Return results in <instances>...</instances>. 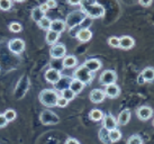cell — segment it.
<instances>
[{
  "label": "cell",
  "mask_w": 154,
  "mask_h": 144,
  "mask_svg": "<svg viewBox=\"0 0 154 144\" xmlns=\"http://www.w3.org/2000/svg\"><path fill=\"white\" fill-rule=\"evenodd\" d=\"M61 96H62L63 98H65L66 100H69V102H71V100H73V99L75 98V96H77V95L73 92L70 88H66V89H64V90H62V91H61Z\"/></svg>",
  "instance_id": "f1b7e54d"
},
{
  "label": "cell",
  "mask_w": 154,
  "mask_h": 144,
  "mask_svg": "<svg viewBox=\"0 0 154 144\" xmlns=\"http://www.w3.org/2000/svg\"><path fill=\"white\" fill-rule=\"evenodd\" d=\"M62 65L63 69H72L78 65V59L74 55H65L62 59Z\"/></svg>",
  "instance_id": "ffe728a7"
},
{
  "label": "cell",
  "mask_w": 154,
  "mask_h": 144,
  "mask_svg": "<svg viewBox=\"0 0 154 144\" xmlns=\"http://www.w3.org/2000/svg\"><path fill=\"white\" fill-rule=\"evenodd\" d=\"M79 30H80V27H79V26H75V27H73V28H71V30H69L68 32L71 37H75L78 34V32H79Z\"/></svg>",
  "instance_id": "74e56055"
},
{
  "label": "cell",
  "mask_w": 154,
  "mask_h": 144,
  "mask_svg": "<svg viewBox=\"0 0 154 144\" xmlns=\"http://www.w3.org/2000/svg\"><path fill=\"white\" fill-rule=\"evenodd\" d=\"M80 6H81L80 9H81L82 11L86 14L87 16L94 18V19H96V18H101L105 15V8H103V6L97 4V2L89 4V5L81 4Z\"/></svg>",
  "instance_id": "3957f363"
},
{
  "label": "cell",
  "mask_w": 154,
  "mask_h": 144,
  "mask_svg": "<svg viewBox=\"0 0 154 144\" xmlns=\"http://www.w3.org/2000/svg\"><path fill=\"white\" fill-rule=\"evenodd\" d=\"M66 55V47L63 43H56L51 46L50 50V56L52 60H60L63 59Z\"/></svg>",
  "instance_id": "52a82bcc"
},
{
  "label": "cell",
  "mask_w": 154,
  "mask_h": 144,
  "mask_svg": "<svg viewBox=\"0 0 154 144\" xmlns=\"http://www.w3.org/2000/svg\"><path fill=\"white\" fill-rule=\"evenodd\" d=\"M108 45L114 49H119V37L117 36H111L108 38Z\"/></svg>",
  "instance_id": "e575fe53"
},
{
  "label": "cell",
  "mask_w": 154,
  "mask_h": 144,
  "mask_svg": "<svg viewBox=\"0 0 154 144\" xmlns=\"http://www.w3.org/2000/svg\"><path fill=\"white\" fill-rule=\"evenodd\" d=\"M8 49L14 54H22L25 51V42L22 38H13L8 42Z\"/></svg>",
  "instance_id": "ba28073f"
},
{
  "label": "cell",
  "mask_w": 154,
  "mask_h": 144,
  "mask_svg": "<svg viewBox=\"0 0 154 144\" xmlns=\"http://www.w3.org/2000/svg\"><path fill=\"white\" fill-rule=\"evenodd\" d=\"M97 0H81V4L85 5H89V4H94Z\"/></svg>",
  "instance_id": "f6af8a7d"
},
{
  "label": "cell",
  "mask_w": 154,
  "mask_h": 144,
  "mask_svg": "<svg viewBox=\"0 0 154 144\" xmlns=\"http://www.w3.org/2000/svg\"><path fill=\"white\" fill-rule=\"evenodd\" d=\"M138 2L143 7H150L152 2H153V0H138Z\"/></svg>",
  "instance_id": "ab89813d"
},
{
  "label": "cell",
  "mask_w": 154,
  "mask_h": 144,
  "mask_svg": "<svg viewBox=\"0 0 154 144\" xmlns=\"http://www.w3.org/2000/svg\"><path fill=\"white\" fill-rule=\"evenodd\" d=\"M14 1H16V2H24L25 0H14Z\"/></svg>",
  "instance_id": "bcb514c9"
},
{
  "label": "cell",
  "mask_w": 154,
  "mask_h": 144,
  "mask_svg": "<svg viewBox=\"0 0 154 144\" xmlns=\"http://www.w3.org/2000/svg\"><path fill=\"white\" fill-rule=\"evenodd\" d=\"M65 30H66V27H65L64 20H62V19H54V20L51 21L50 30H53V32H56V33L61 34Z\"/></svg>",
  "instance_id": "d6986e66"
},
{
  "label": "cell",
  "mask_w": 154,
  "mask_h": 144,
  "mask_svg": "<svg viewBox=\"0 0 154 144\" xmlns=\"http://www.w3.org/2000/svg\"><path fill=\"white\" fill-rule=\"evenodd\" d=\"M142 144H143V143H142Z\"/></svg>",
  "instance_id": "7dc6e473"
},
{
  "label": "cell",
  "mask_w": 154,
  "mask_h": 144,
  "mask_svg": "<svg viewBox=\"0 0 154 144\" xmlns=\"http://www.w3.org/2000/svg\"><path fill=\"white\" fill-rule=\"evenodd\" d=\"M59 98V92L54 89H44L38 95V99L41 104L45 107H54L56 106V100Z\"/></svg>",
  "instance_id": "6da1fadb"
},
{
  "label": "cell",
  "mask_w": 154,
  "mask_h": 144,
  "mask_svg": "<svg viewBox=\"0 0 154 144\" xmlns=\"http://www.w3.org/2000/svg\"><path fill=\"white\" fill-rule=\"evenodd\" d=\"M45 4H46V6L48 7V9H54V8H56V6H57L56 0H46Z\"/></svg>",
  "instance_id": "8d00e7d4"
},
{
  "label": "cell",
  "mask_w": 154,
  "mask_h": 144,
  "mask_svg": "<svg viewBox=\"0 0 154 144\" xmlns=\"http://www.w3.org/2000/svg\"><path fill=\"white\" fill-rule=\"evenodd\" d=\"M30 16H32V19H33L35 23H38V21L41 20V19H42L44 16H45V13L41 10L39 6H37V7H34V8L32 9Z\"/></svg>",
  "instance_id": "cb8c5ba5"
},
{
  "label": "cell",
  "mask_w": 154,
  "mask_h": 144,
  "mask_svg": "<svg viewBox=\"0 0 154 144\" xmlns=\"http://www.w3.org/2000/svg\"><path fill=\"white\" fill-rule=\"evenodd\" d=\"M137 83H138V85H144V83H145V80L143 79V77H142L141 74L137 77Z\"/></svg>",
  "instance_id": "7bdbcfd3"
},
{
  "label": "cell",
  "mask_w": 154,
  "mask_h": 144,
  "mask_svg": "<svg viewBox=\"0 0 154 144\" xmlns=\"http://www.w3.org/2000/svg\"><path fill=\"white\" fill-rule=\"evenodd\" d=\"M64 144H81L77 139H74V137H68L66 141L64 142Z\"/></svg>",
  "instance_id": "60d3db41"
},
{
  "label": "cell",
  "mask_w": 154,
  "mask_h": 144,
  "mask_svg": "<svg viewBox=\"0 0 154 144\" xmlns=\"http://www.w3.org/2000/svg\"><path fill=\"white\" fill-rule=\"evenodd\" d=\"M94 24V18L86 16V17L82 19V21L80 23L79 27L80 28H85V30H89V27H91V25Z\"/></svg>",
  "instance_id": "f546056e"
},
{
  "label": "cell",
  "mask_w": 154,
  "mask_h": 144,
  "mask_svg": "<svg viewBox=\"0 0 154 144\" xmlns=\"http://www.w3.org/2000/svg\"><path fill=\"white\" fill-rule=\"evenodd\" d=\"M51 19L48 17H46V16H44L41 20L37 23V25L39 26V28L41 30H50V25H51Z\"/></svg>",
  "instance_id": "83f0119b"
},
{
  "label": "cell",
  "mask_w": 154,
  "mask_h": 144,
  "mask_svg": "<svg viewBox=\"0 0 154 144\" xmlns=\"http://www.w3.org/2000/svg\"><path fill=\"white\" fill-rule=\"evenodd\" d=\"M9 30L11 32V33H20L23 30V26L22 24H19L17 21H13V23H10L9 24Z\"/></svg>",
  "instance_id": "d6a6232c"
},
{
  "label": "cell",
  "mask_w": 154,
  "mask_h": 144,
  "mask_svg": "<svg viewBox=\"0 0 154 144\" xmlns=\"http://www.w3.org/2000/svg\"><path fill=\"white\" fill-rule=\"evenodd\" d=\"M85 87H86V86L83 85L81 81L77 80V79H73V78H72V80H71V82H70V86H69V88L72 90L75 95H79L82 90L85 89Z\"/></svg>",
  "instance_id": "7402d4cb"
},
{
  "label": "cell",
  "mask_w": 154,
  "mask_h": 144,
  "mask_svg": "<svg viewBox=\"0 0 154 144\" xmlns=\"http://www.w3.org/2000/svg\"><path fill=\"white\" fill-rule=\"evenodd\" d=\"M131 117H132V113H131V110L129 109H124L122 110L118 116H117V118H116V122H117V125H119V126H125V125H127L129 123V121H131Z\"/></svg>",
  "instance_id": "7c38bea8"
},
{
  "label": "cell",
  "mask_w": 154,
  "mask_h": 144,
  "mask_svg": "<svg viewBox=\"0 0 154 144\" xmlns=\"http://www.w3.org/2000/svg\"><path fill=\"white\" fill-rule=\"evenodd\" d=\"M61 76H62V74H61V71L56 70V69L50 68L45 71L44 78H45V80H46L47 82H50L52 85H55L56 82L60 80Z\"/></svg>",
  "instance_id": "30bf717a"
},
{
  "label": "cell",
  "mask_w": 154,
  "mask_h": 144,
  "mask_svg": "<svg viewBox=\"0 0 154 144\" xmlns=\"http://www.w3.org/2000/svg\"><path fill=\"white\" fill-rule=\"evenodd\" d=\"M117 81V73L114 70H105L101 72V74L99 77V83L101 86H108L116 83Z\"/></svg>",
  "instance_id": "8992f818"
},
{
  "label": "cell",
  "mask_w": 154,
  "mask_h": 144,
  "mask_svg": "<svg viewBox=\"0 0 154 144\" xmlns=\"http://www.w3.org/2000/svg\"><path fill=\"white\" fill-rule=\"evenodd\" d=\"M66 1L71 6H80L81 5V0H66Z\"/></svg>",
  "instance_id": "b9f144b4"
},
{
  "label": "cell",
  "mask_w": 154,
  "mask_h": 144,
  "mask_svg": "<svg viewBox=\"0 0 154 144\" xmlns=\"http://www.w3.org/2000/svg\"><path fill=\"white\" fill-rule=\"evenodd\" d=\"M39 121L43 125H56L60 123V117L51 109H44L39 114Z\"/></svg>",
  "instance_id": "5b68a950"
},
{
  "label": "cell",
  "mask_w": 154,
  "mask_h": 144,
  "mask_svg": "<svg viewBox=\"0 0 154 144\" xmlns=\"http://www.w3.org/2000/svg\"><path fill=\"white\" fill-rule=\"evenodd\" d=\"M13 7V0H0V10L8 11Z\"/></svg>",
  "instance_id": "1f68e13d"
},
{
  "label": "cell",
  "mask_w": 154,
  "mask_h": 144,
  "mask_svg": "<svg viewBox=\"0 0 154 144\" xmlns=\"http://www.w3.org/2000/svg\"><path fill=\"white\" fill-rule=\"evenodd\" d=\"M134 45H135L134 38L128 36V35H124V36L119 37V49H122V50H125V51L131 50L134 47Z\"/></svg>",
  "instance_id": "9a60e30c"
},
{
  "label": "cell",
  "mask_w": 154,
  "mask_h": 144,
  "mask_svg": "<svg viewBox=\"0 0 154 144\" xmlns=\"http://www.w3.org/2000/svg\"><path fill=\"white\" fill-rule=\"evenodd\" d=\"M4 116H5V118L7 119V122L9 123V122H14V121L16 119V117H17V113H16L14 109H7L4 113Z\"/></svg>",
  "instance_id": "4dcf8cb0"
},
{
  "label": "cell",
  "mask_w": 154,
  "mask_h": 144,
  "mask_svg": "<svg viewBox=\"0 0 154 144\" xmlns=\"http://www.w3.org/2000/svg\"><path fill=\"white\" fill-rule=\"evenodd\" d=\"M72 78L73 79H77V80L81 81L85 86H89L91 85V82L94 78V72H90L88 69L82 64V65H79L72 73Z\"/></svg>",
  "instance_id": "7a4b0ae2"
},
{
  "label": "cell",
  "mask_w": 154,
  "mask_h": 144,
  "mask_svg": "<svg viewBox=\"0 0 154 144\" xmlns=\"http://www.w3.org/2000/svg\"><path fill=\"white\" fill-rule=\"evenodd\" d=\"M89 98L91 102H94V104H101V102L105 100V93H103V90L101 89H94L91 90V92L89 95Z\"/></svg>",
  "instance_id": "e0dca14e"
},
{
  "label": "cell",
  "mask_w": 154,
  "mask_h": 144,
  "mask_svg": "<svg viewBox=\"0 0 154 144\" xmlns=\"http://www.w3.org/2000/svg\"><path fill=\"white\" fill-rule=\"evenodd\" d=\"M60 35L59 33H56V32H53V30H46V36H45V41L48 45H54L57 43L59 41V38H60Z\"/></svg>",
  "instance_id": "44dd1931"
},
{
  "label": "cell",
  "mask_w": 154,
  "mask_h": 144,
  "mask_svg": "<svg viewBox=\"0 0 154 144\" xmlns=\"http://www.w3.org/2000/svg\"><path fill=\"white\" fill-rule=\"evenodd\" d=\"M136 115L141 121H149L153 116V109L150 106H141L136 109Z\"/></svg>",
  "instance_id": "8fae6325"
},
{
  "label": "cell",
  "mask_w": 154,
  "mask_h": 144,
  "mask_svg": "<svg viewBox=\"0 0 154 144\" xmlns=\"http://www.w3.org/2000/svg\"><path fill=\"white\" fill-rule=\"evenodd\" d=\"M86 16L87 15L82 11L81 9H77V10H73L71 13H69L68 16L64 19L66 30H71V28H73V27H75V26H79L80 23L82 21V19L86 17Z\"/></svg>",
  "instance_id": "277c9868"
},
{
  "label": "cell",
  "mask_w": 154,
  "mask_h": 144,
  "mask_svg": "<svg viewBox=\"0 0 154 144\" xmlns=\"http://www.w3.org/2000/svg\"><path fill=\"white\" fill-rule=\"evenodd\" d=\"M103 117V110L98 109V108H94L89 113V118L92 122H100Z\"/></svg>",
  "instance_id": "484cf974"
},
{
  "label": "cell",
  "mask_w": 154,
  "mask_h": 144,
  "mask_svg": "<svg viewBox=\"0 0 154 144\" xmlns=\"http://www.w3.org/2000/svg\"><path fill=\"white\" fill-rule=\"evenodd\" d=\"M72 80V77H69V76H61L60 80L56 82L54 86V90L56 91H62V90L66 89L69 88V86H70V82Z\"/></svg>",
  "instance_id": "2e32d148"
},
{
  "label": "cell",
  "mask_w": 154,
  "mask_h": 144,
  "mask_svg": "<svg viewBox=\"0 0 154 144\" xmlns=\"http://www.w3.org/2000/svg\"><path fill=\"white\" fill-rule=\"evenodd\" d=\"M69 100H66L65 98H63L61 95H59V98H57V100H56V106L60 107V108H65V107L69 105Z\"/></svg>",
  "instance_id": "d590c367"
},
{
  "label": "cell",
  "mask_w": 154,
  "mask_h": 144,
  "mask_svg": "<svg viewBox=\"0 0 154 144\" xmlns=\"http://www.w3.org/2000/svg\"><path fill=\"white\" fill-rule=\"evenodd\" d=\"M7 124H8V122H7V119L5 118L4 114H0V128L6 127L7 126Z\"/></svg>",
  "instance_id": "f35d334b"
},
{
  "label": "cell",
  "mask_w": 154,
  "mask_h": 144,
  "mask_svg": "<svg viewBox=\"0 0 154 144\" xmlns=\"http://www.w3.org/2000/svg\"><path fill=\"white\" fill-rule=\"evenodd\" d=\"M108 133H109V131H107L106 128H103V127H101L100 130H99L98 132V136H99V140H100V142L103 144H111L110 141H109V136H108Z\"/></svg>",
  "instance_id": "4316f807"
},
{
  "label": "cell",
  "mask_w": 154,
  "mask_h": 144,
  "mask_svg": "<svg viewBox=\"0 0 154 144\" xmlns=\"http://www.w3.org/2000/svg\"><path fill=\"white\" fill-rule=\"evenodd\" d=\"M39 8H41V10H42V11H44V13H46L47 10H50V9H48V7L46 6V4H45V2L41 5V6H39Z\"/></svg>",
  "instance_id": "ee69618b"
},
{
  "label": "cell",
  "mask_w": 154,
  "mask_h": 144,
  "mask_svg": "<svg viewBox=\"0 0 154 144\" xmlns=\"http://www.w3.org/2000/svg\"><path fill=\"white\" fill-rule=\"evenodd\" d=\"M108 136H109V141H110V143H116V142H118V141L122 139L123 134H122V132L116 127V128H114V130L109 131Z\"/></svg>",
  "instance_id": "d4e9b609"
},
{
  "label": "cell",
  "mask_w": 154,
  "mask_h": 144,
  "mask_svg": "<svg viewBox=\"0 0 154 144\" xmlns=\"http://www.w3.org/2000/svg\"><path fill=\"white\" fill-rule=\"evenodd\" d=\"M101 122H103V127L106 128L107 131H111V130H114V128H116V127L118 126L117 122H116V117H114V115L111 114V113L103 114Z\"/></svg>",
  "instance_id": "9c48e42d"
},
{
  "label": "cell",
  "mask_w": 154,
  "mask_h": 144,
  "mask_svg": "<svg viewBox=\"0 0 154 144\" xmlns=\"http://www.w3.org/2000/svg\"><path fill=\"white\" fill-rule=\"evenodd\" d=\"M78 41L80 43H87L89 42L90 39L92 38V32L90 30H85V28H80L78 32L77 36H75Z\"/></svg>",
  "instance_id": "ac0fdd59"
},
{
  "label": "cell",
  "mask_w": 154,
  "mask_h": 144,
  "mask_svg": "<svg viewBox=\"0 0 154 144\" xmlns=\"http://www.w3.org/2000/svg\"><path fill=\"white\" fill-rule=\"evenodd\" d=\"M83 65L86 67L90 72H94L96 73L97 71H99L101 67H103V63H101V61L98 59H88L85 61V63Z\"/></svg>",
  "instance_id": "4fadbf2b"
},
{
  "label": "cell",
  "mask_w": 154,
  "mask_h": 144,
  "mask_svg": "<svg viewBox=\"0 0 154 144\" xmlns=\"http://www.w3.org/2000/svg\"><path fill=\"white\" fill-rule=\"evenodd\" d=\"M141 76L143 77L145 82H152L154 80V69L152 67L145 68L141 72Z\"/></svg>",
  "instance_id": "603a6c76"
},
{
  "label": "cell",
  "mask_w": 154,
  "mask_h": 144,
  "mask_svg": "<svg viewBox=\"0 0 154 144\" xmlns=\"http://www.w3.org/2000/svg\"><path fill=\"white\" fill-rule=\"evenodd\" d=\"M103 93L105 96L108 98H117L120 95V88L116 83H112V85H108L105 87V90H103Z\"/></svg>",
  "instance_id": "5bb4252c"
},
{
  "label": "cell",
  "mask_w": 154,
  "mask_h": 144,
  "mask_svg": "<svg viewBox=\"0 0 154 144\" xmlns=\"http://www.w3.org/2000/svg\"><path fill=\"white\" fill-rule=\"evenodd\" d=\"M142 143H143V140H142L141 136L137 135V134L132 135L126 141V144H142Z\"/></svg>",
  "instance_id": "836d02e7"
}]
</instances>
